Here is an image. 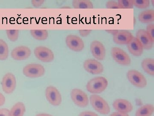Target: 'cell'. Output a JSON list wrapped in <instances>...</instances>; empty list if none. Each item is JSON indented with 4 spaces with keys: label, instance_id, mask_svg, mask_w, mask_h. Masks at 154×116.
Here are the masks:
<instances>
[{
    "label": "cell",
    "instance_id": "f546056e",
    "mask_svg": "<svg viewBox=\"0 0 154 116\" xmlns=\"http://www.w3.org/2000/svg\"><path fill=\"white\" fill-rule=\"evenodd\" d=\"M79 116H99L97 114L91 111H85L82 112Z\"/></svg>",
    "mask_w": 154,
    "mask_h": 116
},
{
    "label": "cell",
    "instance_id": "8d00e7d4",
    "mask_svg": "<svg viewBox=\"0 0 154 116\" xmlns=\"http://www.w3.org/2000/svg\"><path fill=\"white\" fill-rule=\"evenodd\" d=\"M36 116H53L49 114H45V113H40L37 114L36 115Z\"/></svg>",
    "mask_w": 154,
    "mask_h": 116
},
{
    "label": "cell",
    "instance_id": "4fadbf2b",
    "mask_svg": "<svg viewBox=\"0 0 154 116\" xmlns=\"http://www.w3.org/2000/svg\"><path fill=\"white\" fill-rule=\"evenodd\" d=\"M90 48L92 55L96 60L100 61L104 60L106 56V49L102 43L98 40H94L91 42Z\"/></svg>",
    "mask_w": 154,
    "mask_h": 116
},
{
    "label": "cell",
    "instance_id": "836d02e7",
    "mask_svg": "<svg viewBox=\"0 0 154 116\" xmlns=\"http://www.w3.org/2000/svg\"><path fill=\"white\" fill-rule=\"evenodd\" d=\"M5 96L0 92V107L2 106L5 104Z\"/></svg>",
    "mask_w": 154,
    "mask_h": 116
},
{
    "label": "cell",
    "instance_id": "7c38bea8",
    "mask_svg": "<svg viewBox=\"0 0 154 116\" xmlns=\"http://www.w3.org/2000/svg\"><path fill=\"white\" fill-rule=\"evenodd\" d=\"M136 37L140 43L144 50H150L153 47L154 41L146 30L141 29L138 30Z\"/></svg>",
    "mask_w": 154,
    "mask_h": 116
},
{
    "label": "cell",
    "instance_id": "ffe728a7",
    "mask_svg": "<svg viewBox=\"0 0 154 116\" xmlns=\"http://www.w3.org/2000/svg\"><path fill=\"white\" fill-rule=\"evenodd\" d=\"M25 107L24 103L18 102L15 104L10 111V116H23L25 112Z\"/></svg>",
    "mask_w": 154,
    "mask_h": 116
},
{
    "label": "cell",
    "instance_id": "7402d4cb",
    "mask_svg": "<svg viewBox=\"0 0 154 116\" xmlns=\"http://www.w3.org/2000/svg\"><path fill=\"white\" fill-rule=\"evenodd\" d=\"M72 4L75 9L94 8L93 3L89 0H74Z\"/></svg>",
    "mask_w": 154,
    "mask_h": 116
},
{
    "label": "cell",
    "instance_id": "d6986e66",
    "mask_svg": "<svg viewBox=\"0 0 154 116\" xmlns=\"http://www.w3.org/2000/svg\"><path fill=\"white\" fill-rule=\"evenodd\" d=\"M143 69L151 76H154V60L152 58H147L144 59L141 63Z\"/></svg>",
    "mask_w": 154,
    "mask_h": 116
},
{
    "label": "cell",
    "instance_id": "52a82bcc",
    "mask_svg": "<svg viewBox=\"0 0 154 116\" xmlns=\"http://www.w3.org/2000/svg\"><path fill=\"white\" fill-rule=\"evenodd\" d=\"M45 96L48 101L51 105L57 106L62 102V96L58 90L53 86L47 87L45 90Z\"/></svg>",
    "mask_w": 154,
    "mask_h": 116
},
{
    "label": "cell",
    "instance_id": "f1b7e54d",
    "mask_svg": "<svg viewBox=\"0 0 154 116\" xmlns=\"http://www.w3.org/2000/svg\"><path fill=\"white\" fill-rule=\"evenodd\" d=\"M146 31L154 41V24L153 23L149 24L146 26Z\"/></svg>",
    "mask_w": 154,
    "mask_h": 116
},
{
    "label": "cell",
    "instance_id": "2e32d148",
    "mask_svg": "<svg viewBox=\"0 0 154 116\" xmlns=\"http://www.w3.org/2000/svg\"><path fill=\"white\" fill-rule=\"evenodd\" d=\"M134 37L132 34L127 30L118 31L113 36V40L116 44L124 45H127Z\"/></svg>",
    "mask_w": 154,
    "mask_h": 116
},
{
    "label": "cell",
    "instance_id": "3957f363",
    "mask_svg": "<svg viewBox=\"0 0 154 116\" xmlns=\"http://www.w3.org/2000/svg\"><path fill=\"white\" fill-rule=\"evenodd\" d=\"M127 77L133 85L138 88H144L147 84L146 77L137 70H129L127 74Z\"/></svg>",
    "mask_w": 154,
    "mask_h": 116
},
{
    "label": "cell",
    "instance_id": "d590c367",
    "mask_svg": "<svg viewBox=\"0 0 154 116\" xmlns=\"http://www.w3.org/2000/svg\"><path fill=\"white\" fill-rule=\"evenodd\" d=\"M106 31L108 32V33L114 35L116 34L117 33V32L118 31V30H108Z\"/></svg>",
    "mask_w": 154,
    "mask_h": 116
},
{
    "label": "cell",
    "instance_id": "603a6c76",
    "mask_svg": "<svg viewBox=\"0 0 154 116\" xmlns=\"http://www.w3.org/2000/svg\"><path fill=\"white\" fill-rule=\"evenodd\" d=\"M30 32L33 38L37 40H45L48 37V33L46 30H32Z\"/></svg>",
    "mask_w": 154,
    "mask_h": 116
},
{
    "label": "cell",
    "instance_id": "e0dca14e",
    "mask_svg": "<svg viewBox=\"0 0 154 116\" xmlns=\"http://www.w3.org/2000/svg\"><path fill=\"white\" fill-rule=\"evenodd\" d=\"M127 47L129 53L135 56H140L143 53V47L138 40L135 37L127 44Z\"/></svg>",
    "mask_w": 154,
    "mask_h": 116
},
{
    "label": "cell",
    "instance_id": "83f0119b",
    "mask_svg": "<svg viewBox=\"0 0 154 116\" xmlns=\"http://www.w3.org/2000/svg\"><path fill=\"white\" fill-rule=\"evenodd\" d=\"M106 7L107 9H120L117 2L115 1H108L106 4Z\"/></svg>",
    "mask_w": 154,
    "mask_h": 116
},
{
    "label": "cell",
    "instance_id": "44dd1931",
    "mask_svg": "<svg viewBox=\"0 0 154 116\" xmlns=\"http://www.w3.org/2000/svg\"><path fill=\"white\" fill-rule=\"evenodd\" d=\"M154 111V106L152 104H147L138 109L135 116H151Z\"/></svg>",
    "mask_w": 154,
    "mask_h": 116
},
{
    "label": "cell",
    "instance_id": "8fae6325",
    "mask_svg": "<svg viewBox=\"0 0 154 116\" xmlns=\"http://www.w3.org/2000/svg\"><path fill=\"white\" fill-rule=\"evenodd\" d=\"M66 42L68 47L75 52L82 51L85 48V44L83 40L77 35H68Z\"/></svg>",
    "mask_w": 154,
    "mask_h": 116
},
{
    "label": "cell",
    "instance_id": "4dcf8cb0",
    "mask_svg": "<svg viewBox=\"0 0 154 116\" xmlns=\"http://www.w3.org/2000/svg\"><path fill=\"white\" fill-rule=\"evenodd\" d=\"M10 111L8 109H0V116H10Z\"/></svg>",
    "mask_w": 154,
    "mask_h": 116
},
{
    "label": "cell",
    "instance_id": "9c48e42d",
    "mask_svg": "<svg viewBox=\"0 0 154 116\" xmlns=\"http://www.w3.org/2000/svg\"><path fill=\"white\" fill-rule=\"evenodd\" d=\"M3 91L7 94L14 92L17 85L16 77L13 74L8 73L3 77L2 82Z\"/></svg>",
    "mask_w": 154,
    "mask_h": 116
},
{
    "label": "cell",
    "instance_id": "9a60e30c",
    "mask_svg": "<svg viewBox=\"0 0 154 116\" xmlns=\"http://www.w3.org/2000/svg\"><path fill=\"white\" fill-rule=\"evenodd\" d=\"M113 106L116 111L123 114H128L133 109L131 103L125 99L115 100L113 102Z\"/></svg>",
    "mask_w": 154,
    "mask_h": 116
},
{
    "label": "cell",
    "instance_id": "8992f818",
    "mask_svg": "<svg viewBox=\"0 0 154 116\" xmlns=\"http://www.w3.org/2000/svg\"><path fill=\"white\" fill-rule=\"evenodd\" d=\"M45 73L44 67L40 64H30L25 66L23 73L26 77L30 78L41 77Z\"/></svg>",
    "mask_w": 154,
    "mask_h": 116
},
{
    "label": "cell",
    "instance_id": "e575fe53",
    "mask_svg": "<svg viewBox=\"0 0 154 116\" xmlns=\"http://www.w3.org/2000/svg\"><path fill=\"white\" fill-rule=\"evenodd\" d=\"M109 116H129V115L128 114H123L122 113L118 112H114Z\"/></svg>",
    "mask_w": 154,
    "mask_h": 116
},
{
    "label": "cell",
    "instance_id": "d4e9b609",
    "mask_svg": "<svg viewBox=\"0 0 154 116\" xmlns=\"http://www.w3.org/2000/svg\"><path fill=\"white\" fill-rule=\"evenodd\" d=\"M133 5L139 9H146L150 5L149 0H133Z\"/></svg>",
    "mask_w": 154,
    "mask_h": 116
},
{
    "label": "cell",
    "instance_id": "30bf717a",
    "mask_svg": "<svg viewBox=\"0 0 154 116\" xmlns=\"http://www.w3.org/2000/svg\"><path fill=\"white\" fill-rule=\"evenodd\" d=\"M84 69L93 75H99L104 71L103 65L99 61L94 59L86 60L83 64Z\"/></svg>",
    "mask_w": 154,
    "mask_h": 116
},
{
    "label": "cell",
    "instance_id": "5b68a950",
    "mask_svg": "<svg viewBox=\"0 0 154 116\" xmlns=\"http://www.w3.org/2000/svg\"><path fill=\"white\" fill-rule=\"evenodd\" d=\"M70 95L72 101L79 107L85 108L89 104L88 95L81 89H74L71 92Z\"/></svg>",
    "mask_w": 154,
    "mask_h": 116
},
{
    "label": "cell",
    "instance_id": "7a4b0ae2",
    "mask_svg": "<svg viewBox=\"0 0 154 116\" xmlns=\"http://www.w3.org/2000/svg\"><path fill=\"white\" fill-rule=\"evenodd\" d=\"M90 101L92 107L99 113L106 115L110 112L109 105L102 97L97 95H92L90 96Z\"/></svg>",
    "mask_w": 154,
    "mask_h": 116
},
{
    "label": "cell",
    "instance_id": "d6a6232c",
    "mask_svg": "<svg viewBox=\"0 0 154 116\" xmlns=\"http://www.w3.org/2000/svg\"><path fill=\"white\" fill-rule=\"evenodd\" d=\"M44 2V1H32V4L34 7H39L43 4Z\"/></svg>",
    "mask_w": 154,
    "mask_h": 116
},
{
    "label": "cell",
    "instance_id": "6da1fadb",
    "mask_svg": "<svg viewBox=\"0 0 154 116\" xmlns=\"http://www.w3.org/2000/svg\"><path fill=\"white\" fill-rule=\"evenodd\" d=\"M108 86V81L105 77H97L91 79L86 86L87 90L93 94H99L104 92Z\"/></svg>",
    "mask_w": 154,
    "mask_h": 116
},
{
    "label": "cell",
    "instance_id": "1f68e13d",
    "mask_svg": "<svg viewBox=\"0 0 154 116\" xmlns=\"http://www.w3.org/2000/svg\"><path fill=\"white\" fill-rule=\"evenodd\" d=\"M92 30H79V32L81 36L83 37H85L89 35L91 33Z\"/></svg>",
    "mask_w": 154,
    "mask_h": 116
},
{
    "label": "cell",
    "instance_id": "4316f807",
    "mask_svg": "<svg viewBox=\"0 0 154 116\" xmlns=\"http://www.w3.org/2000/svg\"><path fill=\"white\" fill-rule=\"evenodd\" d=\"M7 36L11 41H17L19 37V31L17 30H8L6 31Z\"/></svg>",
    "mask_w": 154,
    "mask_h": 116
},
{
    "label": "cell",
    "instance_id": "5bb4252c",
    "mask_svg": "<svg viewBox=\"0 0 154 116\" xmlns=\"http://www.w3.org/2000/svg\"><path fill=\"white\" fill-rule=\"evenodd\" d=\"M31 54V50L27 47L21 46L15 48L11 53V56L14 60H24L28 59Z\"/></svg>",
    "mask_w": 154,
    "mask_h": 116
},
{
    "label": "cell",
    "instance_id": "277c9868",
    "mask_svg": "<svg viewBox=\"0 0 154 116\" xmlns=\"http://www.w3.org/2000/svg\"><path fill=\"white\" fill-rule=\"evenodd\" d=\"M111 54L114 61L119 65L128 66L131 63L130 57L120 48L112 47L111 50Z\"/></svg>",
    "mask_w": 154,
    "mask_h": 116
},
{
    "label": "cell",
    "instance_id": "cb8c5ba5",
    "mask_svg": "<svg viewBox=\"0 0 154 116\" xmlns=\"http://www.w3.org/2000/svg\"><path fill=\"white\" fill-rule=\"evenodd\" d=\"M9 55V48L8 44L2 39H0V60H5Z\"/></svg>",
    "mask_w": 154,
    "mask_h": 116
},
{
    "label": "cell",
    "instance_id": "ba28073f",
    "mask_svg": "<svg viewBox=\"0 0 154 116\" xmlns=\"http://www.w3.org/2000/svg\"><path fill=\"white\" fill-rule=\"evenodd\" d=\"M35 56L44 63H50L54 60V56L51 50L43 46L36 47L34 50Z\"/></svg>",
    "mask_w": 154,
    "mask_h": 116
},
{
    "label": "cell",
    "instance_id": "ac0fdd59",
    "mask_svg": "<svg viewBox=\"0 0 154 116\" xmlns=\"http://www.w3.org/2000/svg\"><path fill=\"white\" fill-rule=\"evenodd\" d=\"M140 22L143 23H150L154 21V10L149 9L141 12L138 16Z\"/></svg>",
    "mask_w": 154,
    "mask_h": 116
},
{
    "label": "cell",
    "instance_id": "484cf974",
    "mask_svg": "<svg viewBox=\"0 0 154 116\" xmlns=\"http://www.w3.org/2000/svg\"><path fill=\"white\" fill-rule=\"evenodd\" d=\"M120 9H132L133 0H119L117 2Z\"/></svg>",
    "mask_w": 154,
    "mask_h": 116
}]
</instances>
